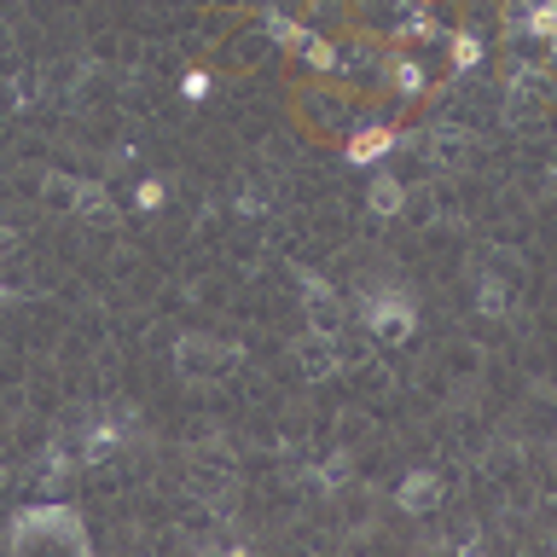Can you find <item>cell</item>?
Instances as JSON below:
<instances>
[{"label": "cell", "mask_w": 557, "mask_h": 557, "mask_svg": "<svg viewBox=\"0 0 557 557\" xmlns=\"http://www.w3.org/2000/svg\"><path fill=\"white\" fill-rule=\"evenodd\" d=\"M390 151H401V134H395L390 123H383L378 111H371V116H360V123H354V128L343 134V157H349L354 168H371V163H383Z\"/></svg>", "instance_id": "obj_6"}, {"label": "cell", "mask_w": 557, "mask_h": 557, "mask_svg": "<svg viewBox=\"0 0 557 557\" xmlns=\"http://www.w3.org/2000/svg\"><path fill=\"white\" fill-rule=\"evenodd\" d=\"M477 274H494V279H522L529 267H522V256H511V250H499V244H488L482 256H477Z\"/></svg>", "instance_id": "obj_18"}, {"label": "cell", "mask_w": 557, "mask_h": 557, "mask_svg": "<svg viewBox=\"0 0 557 557\" xmlns=\"http://www.w3.org/2000/svg\"><path fill=\"white\" fill-rule=\"evenodd\" d=\"M407 204H413V192H407V180H401V175H371V186H366V210L378 215V221H395V215H407Z\"/></svg>", "instance_id": "obj_11"}, {"label": "cell", "mask_w": 557, "mask_h": 557, "mask_svg": "<svg viewBox=\"0 0 557 557\" xmlns=\"http://www.w3.org/2000/svg\"><path fill=\"white\" fill-rule=\"evenodd\" d=\"M354 319H360L366 337H371V343H383V349H401V343L418 331L413 296L395 291V284H366L360 302H354Z\"/></svg>", "instance_id": "obj_2"}, {"label": "cell", "mask_w": 557, "mask_h": 557, "mask_svg": "<svg viewBox=\"0 0 557 557\" xmlns=\"http://www.w3.org/2000/svg\"><path fill=\"white\" fill-rule=\"evenodd\" d=\"M12 296H18V291H12V284H0V302H12Z\"/></svg>", "instance_id": "obj_26"}, {"label": "cell", "mask_w": 557, "mask_h": 557, "mask_svg": "<svg viewBox=\"0 0 557 557\" xmlns=\"http://www.w3.org/2000/svg\"><path fill=\"white\" fill-rule=\"evenodd\" d=\"M349 477H354V465H349V453H331V459H326V465H319V470H314V482H319V488H343Z\"/></svg>", "instance_id": "obj_20"}, {"label": "cell", "mask_w": 557, "mask_h": 557, "mask_svg": "<svg viewBox=\"0 0 557 557\" xmlns=\"http://www.w3.org/2000/svg\"><path fill=\"white\" fill-rule=\"evenodd\" d=\"M291 354H296V371H302L308 383L343 378V349H337V337H326V331H308Z\"/></svg>", "instance_id": "obj_9"}, {"label": "cell", "mask_w": 557, "mask_h": 557, "mask_svg": "<svg viewBox=\"0 0 557 557\" xmlns=\"http://www.w3.org/2000/svg\"><path fill=\"white\" fill-rule=\"evenodd\" d=\"M163 204H168V186L163 180H140V186H134V210L151 215V210H163Z\"/></svg>", "instance_id": "obj_21"}, {"label": "cell", "mask_w": 557, "mask_h": 557, "mask_svg": "<svg viewBox=\"0 0 557 557\" xmlns=\"http://www.w3.org/2000/svg\"><path fill=\"white\" fill-rule=\"evenodd\" d=\"M36 186H41V204H47V210H76V186H81L76 175H64V168H47Z\"/></svg>", "instance_id": "obj_17"}, {"label": "cell", "mask_w": 557, "mask_h": 557, "mask_svg": "<svg viewBox=\"0 0 557 557\" xmlns=\"http://www.w3.org/2000/svg\"><path fill=\"white\" fill-rule=\"evenodd\" d=\"M18 250V232H0V256H12Z\"/></svg>", "instance_id": "obj_24"}, {"label": "cell", "mask_w": 557, "mask_h": 557, "mask_svg": "<svg viewBox=\"0 0 557 557\" xmlns=\"http://www.w3.org/2000/svg\"><path fill=\"white\" fill-rule=\"evenodd\" d=\"M232 210H239V215H267V192H256V186H250V192L232 198Z\"/></svg>", "instance_id": "obj_23"}, {"label": "cell", "mask_w": 557, "mask_h": 557, "mask_svg": "<svg viewBox=\"0 0 557 557\" xmlns=\"http://www.w3.org/2000/svg\"><path fill=\"white\" fill-rule=\"evenodd\" d=\"M291 279H296V291H302V314H308V331L337 337V331L349 326V308L337 302V291L314 274V267H302V262H296V267H291Z\"/></svg>", "instance_id": "obj_4"}, {"label": "cell", "mask_w": 557, "mask_h": 557, "mask_svg": "<svg viewBox=\"0 0 557 557\" xmlns=\"http://www.w3.org/2000/svg\"><path fill=\"white\" fill-rule=\"evenodd\" d=\"M81 81H88V59H64V64H53V71H41L47 99H71Z\"/></svg>", "instance_id": "obj_15"}, {"label": "cell", "mask_w": 557, "mask_h": 557, "mask_svg": "<svg viewBox=\"0 0 557 557\" xmlns=\"http://www.w3.org/2000/svg\"><path fill=\"white\" fill-rule=\"evenodd\" d=\"M383 81H390V93L401 99V105H413V99H425L430 71H425V59H418V53H390V59H383Z\"/></svg>", "instance_id": "obj_10"}, {"label": "cell", "mask_w": 557, "mask_h": 557, "mask_svg": "<svg viewBox=\"0 0 557 557\" xmlns=\"http://www.w3.org/2000/svg\"><path fill=\"white\" fill-rule=\"evenodd\" d=\"M180 93L192 99V105H204V99H210V76H204V71H186V81H180Z\"/></svg>", "instance_id": "obj_22"}, {"label": "cell", "mask_w": 557, "mask_h": 557, "mask_svg": "<svg viewBox=\"0 0 557 557\" xmlns=\"http://www.w3.org/2000/svg\"><path fill=\"white\" fill-rule=\"evenodd\" d=\"M418 151H425L435 168H465L477 157V134L459 128V123H435V128H425V145Z\"/></svg>", "instance_id": "obj_7"}, {"label": "cell", "mask_w": 557, "mask_h": 557, "mask_svg": "<svg viewBox=\"0 0 557 557\" xmlns=\"http://www.w3.org/2000/svg\"><path fill=\"white\" fill-rule=\"evenodd\" d=\"M552 186H557V157H552Z\"/></svg>", "instance_id": "obj_27"}, {"label": "cell", "mask_w": 557, "mask_h": 557, "mask_svg": "<svg viewBox=\"0 0 557 557\" xmlns=\"http://www.w3.org/2000/svg\"><path fill=\"white\" fill-rule=\"evenodd\" d=\"M546 71H552V76H557V36H552V41H546Z\"/></svg>", "instance_id": "obj_25"}, {"label": "cell", "mask_w": 557, "mask_h": 557, "mask_svg": "<svg viewBox=\"0 0 557 557\" xmlns=\"http://www.w3.org/2000/svg\"><path fill=\"white\" fill-rule=\"evenodd\" d=\"M256 24L267 29V41H274L279 53H291V47H296V36H302V24H296V18H284V12H262Z\"/></svg>", "instance_id": "obj_19"}, {"label": "cell", "mask_w": 557, "mask_h": 557, "mask_svg": "<svg viewBox=\"0 0 557 557\" xmlns=\"http://www.w3.org/2000/svg\"><path fill=\"white\" fill-rule=\"evenodd\" d=\"M447 59H453V71H482V59H488V47H482V36L477 29H453L447 36Z\"/></svg>", "instance_id": "obj_16"}, {"label": "cell", "mask_w": 557, "mask_h": 557, "mask_svg": "<svg viewBox=\"0 0 557 557\" xmlns=\"http://www.w3.org/2000/svg\"><path fill=\"white\" fill-rule=\"evenodd\" d=\"M296 111H302V123H308L314 134H349L354 123H360L354 105H349V93H337V88H302Z\"/></svg>", "instance_id": "obj_5"}, {"label": "cell", "mask_w": 557, "mask_h": 557, "mask_svg": "<svg viewBox=\"0 0 557 557\" xmlns=\"http://www.w3.org/2000/svg\"><path fill=\"white\" fill-rule=\"evenodd\" d=\"M511 296H517L511 279L477 274V314H482V319H505V314H511Z\"/></svg>", "instance_id": "obj_13"}, {"label": "cell", "mask_w": 557, "mask_h": 557, "mask_svg": "<svg viewBox=\"0 0 557 557\" xmlns=\"http://www.w3.org/2000/svg\"><path fill=\"white\" fill-rule=\"evenodd\" d=\"M76 477V459H71V447H47L41 459H36V482H41V494H59L64 482Z\"/></svg>", "instance_id": "obj_14"}, {"label": "cell", "mask_w": 557, "mask_h": 557, "mask_svg": "<svg viewBox=\"0 0 557 557\" xmlns=\"http://www.w3.org/2000/svg\"><path fill=\"white\" fill-rule=\"evenodd\" d=\"M7 546H12V552L64 546V552L88 557V552H93V540H88V522H81V511H76V505H59V499H47V505H24V511H12Z\"/></svg>", "instance_id": "obj_1"}, {"label": "cell", "mask_w": 557, "mask_h": 557, "mask_svg": "<svg viewBox=\"0 0 557 557\" xmlns=\"http://www.w3.org/2000/svg\"><path fill=\"white\" fill-rule=\"evenodd\" d=\"M81 221H99V227H111L116 221V204H111V192H105V180H81L76 186V210Z\"/></svg>", "instance_id": "obj_12"}, {"label": "cell", "mask_w": 557, "mask_h": 557, "mask_svg": "<svg viewBox=\"0 0 557 557\" xmlns=\"http://www.w3.org/2000/svg\"><path fill=\"white\" fill-rule=\"evenodd\" d=\"M442 494H447V482L435 477V470H407V477L395 482V511H407V517H435L442 511Z\"/></svg>", "instance_id": "obj_8"}, {"label": "cell", "mask_w": 557, "mask_h": 557, "mask_svg": "<svg viewBox=\"0 0 557 557\" xmlns=\"http://www.w3.org/2000/svg\"><path fill=\"white\" fill-rule=\"evenodd\" d=\"M239 360H244V349L221 343V337H210V331L175 337V371H180V378H192V383H221V378H232V366H239Z\"/></svg>", "instance_id": "obj_3"}]
</instances>
